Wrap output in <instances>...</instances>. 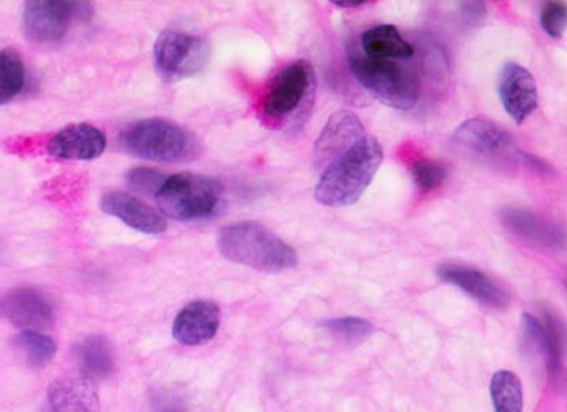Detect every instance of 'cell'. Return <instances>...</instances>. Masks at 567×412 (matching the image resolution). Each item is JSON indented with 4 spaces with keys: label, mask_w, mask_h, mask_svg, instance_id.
<instances>
[{
    "label": "cell",
    "mask_w": 567,
    "mask_h": 412,
    "mask_svg": "<svg viewBox=\"0 0 567 412\" xmlns=\"http://www.w3.org/2000/svg\"><path fill=\"white\" fill-rule=\"evenodd\" d=\"M383 146L374 137H363L349 152L324 167L315 198L324 206L357 204L380 171Z\"/></svg>",
    "instance_id": "1"
},
{
    "label": "cell",
    "mask_w": 567,
    "mask_h": 412,
    "mask_svg": "<svg viewBox=\"0 0 567 412\" xmlns=\"http://www.w3.org/2000/svg\"><path fill=\"white\" fill-rule=\"evenodd\" d=\"M218 247L227 260L265 274H279L299 264L296 249L260 223L226 226L220 230Z\"/></svg>",
    "instance_id": "2"
},
{
    "label": "cell",
    "mask_w": 567,
    "mask_h": 412,
    "mask_svg": "<svg viewBox=\"0 0 567 412\" xmlns=\"http://www.w3.org/2000/svg\"><path fill=\"white\" fill-rule=\"evenodd\" d=\"M125 152L156 163H188L202 153L198 140L174 122L146 119L125 128L121 137Z\"/></svg>",
    "instance_id": "3"
},
{
    "label": "cell",
    "mask_w": 567,
    "mask_h": 412,
    "mask_svg": "<svg viewBox=\"0 0 567 412\" xmlns=\"http://www.w3.org/2000/svg\"><path fill=\"white\" fill-rule=\"evenodd\" d=\"M156 204L164 215L177 222L208 219L223 208L224 188L219 181L202 174H175L161 185Z\"/></svg>",
    "instance_id": "4"
},
{
    "label": "cell",
    "mask_w": 567,
    "mask_h": 412,
    "mask_svg": "<svg viewBox=\"0 0 567 412\" xmlns=\"http://www.w3.org/2000/svg\"><path fill=\"white\" fill-rule=\"evenodd\" d=\"M454 146L475 163L493 169H517L523 150L509 132L488 119L475 117L464 122L453 135Z\"/></svg>",
    "instance_id": "5"
},
{
    "label": "cell",
    "mask_w": 567,
    "mask_h": 412,
    "mask_svg": "<svg viewBox=\"0 0 567 412\" xmlns=\"http://www.w3.org/2000/svg\"><path fill=\"white\" fill-rule=\"evenodd\" d=\"M350 70L357 82L381 103L394 110H412L420 100L419 76L391 61L353 55Z\"/></svg>",
    "instance_id": "6"
},
{
    "label": "cell",
    "mask_w": 567,
    "mask_h": 412,
    "mask_svg": "<svg viewBox=\"0 0 567 412\" xmlns=\"http://www.w3.org/2000/svg\"><path fill=\"white\" fill-rule=\"evenodd\" d=\"M315 85V70L307 61L292 62L276 73L261 100L266 124L279 127L302 113L313 97Z\"/></svg>",
    "instance_id": "7"
},
{
    "label": "cell",
    "mask_w": 567,
    "mask_h": 412,
    "mask_svg": "<svg viewBox=\"0 0 567 412\" xmlns=\"http://www.w3.org/2000/svg\"><path fill=\"white\" fill-rule=\"evenodd\" d=\"M208 61V43L195 34L167 30L159 34L154 44L157 72L167 82L197 75Z\"/></svg>",
    "instance_id": "8"
},
{
    "label": "cell",
    "mask_w": 567,
    "mask_h": 412,
    "mask_svg": "<svg viewBox=\"0 0 567 412\" xmlns=\"http://www.w3.org/2000/svg\"><path fill=\"white\" fill-rule=\"evenodd\" d=\"M82 3L66 0H34L24 6L23 28L34 43L52 44L61 41L76 16L85 17L79 10Z\"/></svg>",
    "instance_id": "9"
},
{
    "label": "cell",
    "mask_w": 567,
    "mask_h": 412,
    "mask_svg": "<svg viewBox=\"0 0 567 412\" xmlns=\"http://www.w3.org/2000/svg\"><path fill=\"white\" fill-rule=\"evenodd\" d=\"M498 93L506 113L523 124L538 106V89L534 75L516 62H507L498 76Z\"/></svg>",
    "instance_id": "10"
},
{
    "label": "cell",
    "mask_w": 567,
    "mask_h": 412,
    "mask_svg": "<svg viewBox=\"0 0 567 412\" xmlns=\"http://www.w3.org/2000/svg\"><path fill=\"white\" fill-rule=\"evenodd\" d=\"M3 319L23 331H41L54 321V306L43 292L31 288L10 291L0 300Z\"/></svg>",
    "instance_id": "11"
},
{
    "label": "cell",
    "mask_w": 567,
    "mask_h": 412,
    "mask_svg": "<svg viewBox=\"0 0 567 412\" xmlns=\"http://www.w3.org/2000/svg\"><path fill=\"white\" fill-rule=\"evenodd\" d=\"M436 275L444 282L456 286L489 309L504 310L509 307L511 299L507 291L477 268L461 264H443L436 268Z\"/></svg>",
    "instance_id": "12"
},
{
    "label": "cell",
    "mask_w": 567,
    "mask_h": 412,
    "mask_svg": "<svg viewBox=\"0 0 567 412\" xmlns=\"http://www.w3.org/2000/svg\"><path fill=\"white\" fill-rule=\"evenodd\" d=\"M363 137H365V128L360 119L350 111H338L331 115L327 127L318 138L315 146V164L324 169Z\"/></svg>",
    "instance_id": "13"
},
{
    "label": "cell",
    "mask_w": 567,
    "mask_h": 412,
    "mask_svg": "<svg viewBox=\"0 0 567 412\" xmlns=\"http://www.w3.org/2000/svg\"><path fill=\"white\" fill-rule=\"evenodd\" d=\"M106 135L90 124H75L58 132L48 143L52 158L90 161L100 158L106 150Z\"/></svg>",
    "instance_id": "14"
},
{
    "label": "cell",
    "mask_w": 567,
    "mask_h": 412,
    "mask_svg": "<svg viewBox=\"0 0 567 412\" xmlns=\"http://www.w3.org/2000/svg\"><path fill=\"white\" fill-rule=\"evenodd\" d=\"M219 325V307L209 300H195L175 317L173 334L181 344L202 346L216 337Z\"/></svg>",
    "instance_id": "15"
},
{
    "label": "cell",
    "mask_w": 567,
    "mask_h": 412,
    "mask_svg": "<svg viewBox=\"0 0 567 412\" xmlns=\"http://www.w3.org/2000/svg\"><path fill=\"white\" fill-rule=\"evenodd\" d=\"M101 208L138 233L163 234L167 229L166 219L161 213L125 192H110L104 195L101 198Z\"/></svg>",
    "instance_id": "16"
},
{
    "label": "cell",
    "mask_w": 567,
    "mask_h": 412,
    "mask_svg": "<svg viewBox=\"0 0 567 412\" xmlns=\"http://www.w3.org/2000/svg\"><path fill=\"white\" fill-rule=\"evenodd\" d=\"M48 412H101L100 394L93 380L80 375L52 383Z\"/></svg>",
    "instance_id": "17"
},
{
    "label": "cell",
    "mask_w": 567,
    "mask_h": 412,
    "mask_svg": "<svg viewBox=\"0 0 567 412\" xmlns=\"http://www.w3.org/2000/svg\"><path fill=\"white\" fill-rule=\"evenodd\" d=\"M499 222L511 233L540 246H558L563 240V234L553 223L546 222L528 209L503 208L499 213Z\"/></svg>",
    "instance_id": "18"
},
{
    "label": "cell",
    "mask_w": 567,
    "mask_h": 412,
    "mask_svg": "<svg viewBox=\"0 0 567 412\" xmlns=\"http://www.w3.org/2000/svg\"><path fill=\"white\" fill-rule=\"evenodd\" d=\"M362 48L367 58L377 61L409 59L414 55V48L404 40L394 24H380L370 28L362 37Z\"/></svg>",
    "instance_id": "19"
},
{
    "label": "cell",
    "mask_w": 567,
    "mask_h": 412,
    "mask_svg": "<svg viewBox=\"0 0 567 412\" xmlns=\"http://www.w3.org/2000/svg\"><path fill=\"white\" fill-rule=\"evenodd\" d=\"M80 372L90 380L107 379L114 372L115 356L110 340L97 334L83 338L76 348Z\"/></svg>",
    "instance_id": "20"
},
{
    "label": "cell",
    "mask_w": 567,
    "mask_h": 412,
    "mask_svg": "<svg viewBox=\"0 0 567 412\" xmlns=\"http://www.w3.org/2000/svg\"><path fill=\"white\" fill-rule=\"evenodd\" d=\"M489 393L495 412H523V383L511 370H499L493 375Z\"/></svg>",
    "instance_id": "21"
},
{
    "label": "cell",
    "mask_w": 567,
    "mask_h": 412,
    "mask_svg": "<svg viewBox=\"0 0 567 412\" xmlns=\"http://www.w3.org/2000/svg\"><path fill=\"white\" fill-rule=\"evenodd\" d=\"M16 348L22 352L28 364L34 369H43L54 359L58 346L51 337H45L41 331H22L13 340Z\"/></svg>",
    "instance_id": "22"
},
{
    "label": "cell",
    "mask_w": 567,
    "mask_h": 412,
    "mask_svg": "<svg viewBox=\"0 0 567 412\" xmlns=\"http://www.w3.org/2000/svg\"><path fill=\"white\" fill-rule=\"evenodd\" d=\"M24 79L22 58L12 49L0 51V106L22 92Z\"/></svg>",
    "instance_id": "23"
},
{
    "label": "cell",
    "mask_w": 567,
    "mask_h": 412,
    "mask_svg": "<svg viewBox=\"0 0 567 412\" xmlns=\"http://www.w3.org/2000/svg\"><path fill=\"white\" fill-rule=\"evenodd\" d=\"M324 328L331 333V337L348 346L363 343L374 331L373 325L369 320L359 319V317L328 320L324 321Z\"/></svg>",
    "instance_id": "24"
},
{
    "label": "cell",
    "mask_w": 567,
    "mask_h": 412,
    "mask_svg": "<svg viewBox=\"0 0 567 412\" xmlns=\"http://www.w3.org/2000/svg\"><path fill=\"white\" fill-rule=\"evenodd\" d=\"M409 169H411L416 187L422 192H426V194L440 188L444 179H446V167L437 163V161L412 158L411 163H409Z\"/></svg>",
    "instance_id": "25"
},
{
    "label": "cell",
    "mask_w": 567,
    "mask_h": 412,
    "mask_svg": "<svg viewBox=\"0 0 567 412\" xmlns=\"http://www.w3.org/2000/svg\"><path fill=\"white\" fill-rule=\"evenodd\" d=\"M540 24L548 37L561 38L566 27V3L546 2L540 12Z\"/></svg>",
    "instance_id": "26"
},
{
    "label": "cell",
    "mask_w": 567,
    "mask_h": 412,
    "mask_svg": "<svg viewBox=\"0 0 567 412\" xmlns=\"http://www.w3.org/2000/svg\"><path fill=\"white\" fill-rule=\"evenodd\" d=\"M166 177L157 171L148 169V167H136L127 174V184L131 188L140 194H154L159 192L161 185L164 184Z\"/></svg>",
    "instance_id": "27"
},
{
    "label": "cell",
    "mask_w": 567,
    "mask_h": 412,
    "mask_svg": "<svg viewBox=\"0 0 567 412\" xmlns=\"http://www.w3.org/2000/svg\"><path fill=\"white\" fill-rule=\"evenodd\" d=\"M367 0H348V2H332V6L338 7V9H360V7H365Z\"/></svg>",
    "instance_id": "28"
}]
</instances>
